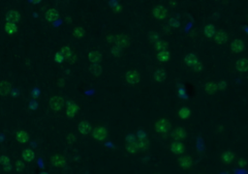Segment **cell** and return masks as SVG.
<instances>
[{"label": "cell", "instance_id": "7402d4cb", "mask_svg": "<svg viewBox=\"0 0 248 174\" xmlns=\"http://www.w3.org/2000/svg\"><path fill=\"white\" fill-rule=\"evenodd\" d=\"M178 162H180V165L181 167L183 168H189L192 167V159L189 157V156H184V157H181L178 160Z\"/></svg>", "mask_w": 248, "mask_h": 174}, {"label": "cell", "instance_id": "d4e9b609", "mask_svg": "<svg viewBox=\"0 0 248 174\" xmlns=\"http://www.w3.org/2000/svg\"><path fill=\"white\" fill-rule=\"evenodd\" d=\"M168 42L165 40H159V41H157V42L154 44V48L155 50H157L158 52H163V50H167L168 48Z\"/></svg>", "mask_w": 248, "mask_h": 174}, {"label": "cell", "instance_id": "3957f363", "mask_svg": "<svg viewBox=\"0 0 248 174\" xmlns=\"http://www.w3.org/2000/svg\"><path fill=\"white\" fill-rule=\"evenodd\" d=\"M198 63H199V59H198V56L195 53H189L185 55L183 58V64L187 69L192 70Z\"/></svg>", "mask_w": 248, "mask_h": 174}, {"label": "cell", "instance_id": "484cf974", "mask_svg": "<svg viewBox=\"0 0 248 174\" xmlns=\"http://www.w3.org/2000/svg\"><path fill=\"white\" fill-rule=\"evenodd\" d=\"M156 58L161 63L167 62V61H169V59H170V52H169L168 50H163V52H159L157 53V55H156Z\"/></svg>", "mask_w": 248, "mask_h": 174}, {"label": "cell", "instance_id": "f35d334b", "mask_svg": "<svg viewBox=\"0 0 248 174\" xmlns=\"http://www.w3.org/2000/svg\"><path fill=\"white\" fill-rule=\"evenodd\" d=\"M0 163H1L3 167H6L11 163V161H10V158L7 155H1L0 156Z\"/></svg>", "mask_w": 248, "mask_h": 174}, {"label": "cell", "instance_id": "cb8c5ba5", "mask_svg": "<svg viewBox=\"0 0 248 174\" xmlns=\"http://www.w3.org/2000/svg\"><path fill=\"white\" fill-rule=\"evenodd\" d=\"M88 58L93 64H98L101 61V59H102V54L99 52H95V50H94V52H89Z\"/></svg>", "mask_w": 248, "mask_h": 174}, {"label": "cell", "instance_id": "c3c4849f", "mask_svg": "<svg viewBox=\"0 0 248 174\" xmlns=\"http://www.w3.org/2000/svg\"><path fill=\"white\" fill-rule=\"evenodd\" d=\"M126 140H127V143H130V142H135V141H136L133 136H128V137H127V138H126Z\"/></svg>", "mask_w": 248, "mask_h": 174}, {"label": "cell", "instance_id": "d590c367", "mask_svg": "<svg viewBox=\"0 0 248 174\" xmlns=\"http://www.w3.org/2000/svg\"><path fill=\"white\" fill-rule=\"evenodd\" d=\"M169 25H170L171 27H173V28H178L180 26V20H178L176 17H172L170 19H169Z\"/></svg>", "mask_w": 248, "mask_h": 174}, {"label": "cell", "instance_id": "277c9868", "mask_svg": "<svg viewBox=\"0 0 248 174\" xmlns=\"http://www.w3.org/2000/svg\"><path fill=\"white\" fill-rule=\"evenodd\" d=\"M125 78H126V81L128 83L136 84V83H138L139 81L141 80V76L136 70H131V71H128L126 73Z\"/></svg>", "mask_w": 248, "mask_h": 174}, {"label": "cell", "instance_id": "83f0119b", "mask_svg": "<svg viewBox=\"0 0 248 174\" xmlns=\"http://www.w3.org/2000/svg\"><path fill=\"white\" fill-rule=\"evenodd\" d=\"M89 72L95 77H98L102 74V67L99 64H92L89 66Z\"/></svg>", "mask_w": 248, "mask_h": 174}, {"label": "cell", "instance_id": "7bdbcfd3", "mask_svg": "<svg viewBox=\"0 0 248 174\" xmlns=\"http://www.w3.org/2000/svg\"><path fill=\"white\" fill-rule=\"evenodd\" d=\"M63 59H64V56H63V54L61 52H57L55 54V61H56V62L61 63L63 61Z\"/></svg>", "mask_w": 248, "mask_h": 174}, {"label": "cell", "instance_id": "4dcf8cb0", "mask_svg": "<svg viewBox=\"0 0 248 174\" xmlns=\"http://www.w3.org/2000/svg\"><path fill=\"white\" fill-rule=\"evenodd\" d=\"M125 148H126V150L129 153H131V154H135V153H137L139 151V148H138V145H137V141L127 143V144L125 145Z\"/></svg>", "mask_w": 248, "mask_h": 174}, {"label": "cell", "instance_id": "6da1fadb", "mask_svg": "<svg viewBox=\"0 0 248 174\" xmlns=\"http://www.w3.org/2000/svg\"><path fill=\"white\" fill-rule=\"evenodd\" d=\"M155 130L159 134H167L171 129V123L166 118H161L155 123Z\"/></svg>", "mask_w": 248, "mask_h": 174}, {"label": "cell", "instance_id": "2e32d148", "mask_svg": "<svg viewBox=\"0 0 248 174\" xmlns=\"http://www.w3.org/2000/svg\"><path fill=\"white\" fill-rule=\"evenodd\" d=\"M22 157H23V161H25L27 162H30L35 159V153L30 148H25L22 153Z\"/></svg>", "mask_w": 248, "mask_h": 174}, {"label": "cell", "instance_id": "ba28073f", "mask_svg": "<svg viewBox=\"0 0 248 174\" xmlns=\"http://www.w3.org/2000/svg\"><path fill=\"white\" fill-rule=\"evenodd\" d=\"M227 41H228V34L222 29L217 30L214 35V42L218 45H222L226 43Z\"/></svg>", "mask_w": 248, "mask_h": 174}, {"label": "cell", "instance_id": "60d3db41", "mask_svg": "<svg viewBox=\"0 0 248 174\" xmlns=\"http://www.w3.org/2000/svg\"><path fill=\"white\" fill-rule=\"evenodd\" d=\"M203 69H204V66H203V64L199 61V63L196 64L195 67H194L192 70H193L194 72H196V73H202V72H203Z\"/></svg>", "mask_w": 248, "mask_h": 174}, {"label": "cell", "instance_id": "ac0fdd59", "mask_svg": "<svg viewBox=\"0 0 248 174\" xmlns=\"http://www.w3.org/2000/svg\"><path fill=\"white\" fill-rule=\"evenodd\" d=\"M16 138L21 144H24V143H27L29 141V135L25 131H18L16 135Z\"/></svg>", "mask_w": 248, "mask_h": 174}, {"label": "cell", "instance_id": "bcb514c9", "mask_svg": "<svg viewBox=\"0 0 248 174\" xmlns=\"http://www.w3.org/2000/svg\"><path fill=\"white\" fill-rule=\"evenodd\" d=\"M18 95H19V90H18V89H17V88L12 89V91H11V96H13V97H18Z\"/></svg>", "mask_w": 248, "mask_h": 174}, {"label": "cell", "instance_id": "11a10c76", "mask_svg": "<svg viewBox=\"0 0 248 174\" xmlns=\"http://www.w3.org/2000/svg\"><path fill=\"white\" fill-rule=\"evenodd\" d=\"M40 174H48V172H45V171H42Z\"/></svg>", "mask_w": 248, "mask_h": 174}, {"label": "cell", "instance_id": "ee69618b", "mask_svg": "<svg viewBox=\"0 0 248 174\" xmlns=\"http://www.w3.org/2000/svg\"><path fill=\"white\" fill-rule=\"evenodd\" d=\"M239 166L240 167H246V165H247V161H246V159H243V158H241V159H240L239 160Z\"/></svg>", "mask_w": 248, "mask_h": 174}, {"label": "cell", "instance_id": "1f68e13d", "mask_svg": "<svg viewBox=\"0 0 248 174\" xmlns=\"http://www.w3.org/2000/svg\"><path fill=\"white\" fill-rule=\"evenodd\" d=\"M191 114V112H190V109L186 107H183L180 108V110L178 111V115H180V117L181 119H187L188 117L190 116Z\"/></svg>", "mask_w": 248, "mask_h": 174}, {"label": "cell", "instance_id": "b9f144b4", "mask_svg": "<svg viewBox=\"0 0 248 174\" xmlns=\"http://www.w3.org/2000/svg\"><path fill=\"white\" fill-rule=\"evenodd\" d=\"M216 84H217V88H218V89H221V90L225 89L226 86H227V83L225 82V80H222V79L218 81V82H217Z\"/></svg>", "mask_w": 248, "mask_h": 174}, {"label": "cell", "instance_id": "603a6c76", "mask_svg": "<svg viewBox=\"0 0 248 174\" xmlns=\"http://www.w3.org/2000/svg\"><path fill=\"white\" fill-rule=\"evenodd\" d=\"M153 78H154V80L158 81V82H162V81H164L165 78H166V72H165V70L157 69L154 72V74H153Z\"/></svg>", "mask_w": 248, "mask_h": 174}, {"label": "cell", "instance_id": "ffe728a7", "mask_svg": "<svg viewBox=\"0 0 248 174\" xmlns=\"http://www.w3.org/2000/svg\"><path fill=\"white\" fill-rule=\"evenodd\" d=\"M78 132L83 135H88L91 132V126L87 121H82L78 124Z\"/></svg>", "mask_w": 248, "mask_h": 174}, {"label": "cell", "instance_id": "74e56055", "mask_svg": "<svg viewBox=\"0 0 248 174\" xmlns=\"http://www.w3.org/2000/svg\"><path fill=\"white\" fill-rule=\"evenodd\" d=\"M61 53L63 54L64 58H66L67 60L69 59V57H70L72 55V52H71V48L69 47H63L61 48Z\"/></svg>", "mask_w": 248, "mask_h": 174}, {"label": "cell", "instance_id": "30bf717a", "mask_svg": "<svg viewBox=\"0 0 248 174\" xmlns=\"http://www.w3.org/2000/svg\"><path fill=\"white\" fill-rule=\"evenodd\" d=\"M12 89H13L12 84L8 80L0 81V95L1 96H7L9 94H11Z\"/></svg>", "mask_w": 248, "mask_h": 174}, {"label": "cell", "instance_id": "8992f818", "mask_svg": "<svg viewBox=\"0 0 248 174\" xmlns=\"http://www.w3.org/2000/svg\"><path fill=\"white\" fill-rule=\"evenodd\" d=\"M92 136L95 139H97L99 141H103L107 137V130L104 127L98 126V127L94 128V130L92 131Z\"/></svg>", "mask_w": 248, "mask_h": 174}, {"label": "cell", "instance_id": "4316f807", "mask_svg": "<svg viewBox=\"0 0 248 174\" xmlns=\"http://www.w3.org/2000/svg\"><path fill=\"white\" fill-rule=\"evenodd\" d=\"M78 109V106L75 103H73V102H70L69 105H68V108H67V115H68V117L72 118L73 116H75Z\"/></svg>", "mask_w": 248, "mask_h": 174}, {"label": "cell", "instance_id": "f546056e", "mask_svg": "<svg viewBox=\"0 0 248 174\" xmlns=\"http://www.w3.org/2000/svg\"><path fill=\"white\" fill-rule=\"evenodd\" d=\"M5 30L6 32L10 35H13V34H16L18 32V27L15 23H12V22H7L6 25H5Z\"/></svg>", "mask_w": 248, "mask_h": 174}, {"label": "cell", "instance_id": "836d02e7", "mask_svg": "<svg viewBox=\"0 0 248 174\" xmlns=\"http://www.w3.org/2000/svg\"><path fill=\"white\" fill-rule=\"evenodd\" d=\"M137 145H138L139 150H146L147 147H148V140H147V138L139 139L137 141Z\"/></svg>", "mask_w": 248, "mask_h": 174}, {"label": "cell", "instance_id": "f1b7e54d", "mask_svg": "<svg viewBox=\"0 0 248 174\" xmlns=\"http://www.w3.org/2000/svg\"><path fill=\"white\" fill-rule=\"evenodd\" d=\"M217 84L210 81V82H207L205 85V91L206 92L207 94H214L215 92L217 91Z\"/></svg>", "mask_w": 248, "mask_h": 174}, {"label": "cell", "instance_id": "9a60e30c", "mask_svg": "<svg viewBox=\"0 0 248 174\" xmlns=\"http://www.w3.org/2000/svg\"><path fill=\"white\" fill-rule=\"evenodd\" d=\"M19 17H21V16H19V14H18V12L17 11V10H10V11L6 15L7 22L16 23L19 20Z\"/></svg>", "mask_w": 248, "mask_h": 174}, {"label": "cell", "instance_id": "e0dca14e", "mask_svg": "<svg viewBox=\"0 0 248 174\" xmlns=\"http://www.w3.org/2000/svg\"><path fill=\"white\" fill-rule=\"evenodd\" d=\"M204 33H205V36L208 39H211L212 37H214V35L216 33L214 24H212V23L205 24V26L204 27Z\"/></svg>", "mask_w": 248, "mask_h": 174}, {"label": "cell", "instance_id": "44dd1931", "mask_svg": "<svg viewBox=\"0 0 248 174\" xmlns=\"http://www.w3.org/2000/svg\"><path fill=\"white\" fill-rule=\"evenodd\" d=\"M235 158V154L232 151H226L221 155V160L225 163H231Z\"/></svg>", "mask_w": 248, "mask_h": 174}, {"label": "cell", "instance_id": "f6af8a7d", "mask_svg": "<svg viewBox=\"0 0 248 174\" xmlns=\"http://www.w3.org/2000/svg\"><path fill=\"white\" fill-rule=\"evenodd\" d=\"M67 139H68V141L70 142V143H73V142H75V141L77 140V137H76L74 134H71V135H69V136H68Z\"/></svg>", "mask_w": 248, "mask_h": 174}, {"label": "cell", "instance_id": "e575fe53", "mask_svg": "<svg viewBox=\"0 0 248 174\" xmlns=\"http://www.w3.org/2000/svg\"><path fill=\"white\" fill-rule=\"evenodd\" d=\"M148 39H149V41L151 43H153V44H155L157 41H159L160 40V35L158 34L157 32H155V31H151V32H149L148 33Z\"/></svg>", "mask_w": 248, "mask_h": 174}, {"label": "cell", "instance_id": "ab89813d", "mask_svg": "<svg viewBox=\"0 0 248 174\" xmlns=\"http://www.w3.org/2000/svg\"><path fill=\"white\" fill-rule=\"evenodd\" d=\"M15 166H16V170L18 172H23V169H24V162L23 161H21V160L17 161Z\"/></svg>", "mask_w": 248, "mask_h": 174}, {"label": "cell", "instance_id": "8fae6325", "mask_svg": "<svg viewBox=\"0 0 248 174\" xmlns=\"http://www.w3.org/2000/svg\"><path fill=\"white\" fill-rule=\"evenodd\" d=\"M235 69L240 73H247L248 72V59L246 58H240L236 61L235 63Z\"/></svg>", "mask_w": 248, "mask_h": 174}, {"label": "cell", "instance_id": "9c48e42d", "mask_svg": "<svg viewBox=\"0 0 248 174\" xmlns=\"http://www.w3.org/2000/svg\"><path fill=\"white\" fill-rule=\"evenodd\" d=\"M115 45L121 48H125L130 45V38L126 35H118L115 39Z\"/></svg>", "mask_w": 248, "mask_h": 174}, {"label": "cell", "instance_id": "7c38bea8", "mask_svg": "<svg viewBox=\"0 0 248 174\" xmlns=\"http://www.w3.org/2000/svg\"><path fill=\"white\" fill-rule=\"evenodd\" d=\"M171 136H172L174 140L180 141V140H183L186 137V132L182 128H176V129H175L172 132Z\"/></svg>", "mask_w": 248, "mask_h": 174}, {"label": "cell", "instance_id": "8d00e7d4", "mask_svg": "<svg viewBox=\"0 0 248 174\" xmlns=\"http://www.w3.org/2000/svg\"><path fill=\"white\" fill-rule=\"evenodd\" d=\"M111 52H112V54H113L114 56L119 57V56H121V54H122V48L119 47H117V46L113 47L112 49H111Z\"/></svg>", "mask_w": 248, "mask_h": 174}, {"label": "cell", "instance_id": "d6a6232c", "mask_svg": "<svg viewBox=\"0 0 248 174\" xmlns=\"http://www.w3.org/2000/svg\"><path fill=\"white\" fill-rule=\"evenodd\" d=\"M84 34H85V31H84V29L83 27L78 26V27H76V28L73 30V36H75V37L78 38V39H82V38H84Z\"/></svg>", "mask_w": 248, "mask_h": 174}, {"label": "cell", "instance_id": "f5cc1de1", "mask_svg": "<svg viewBox=\"0 0 248 174\" xmlns=\"http://www.w3.org/2000/svg\"><path fill=\"white\" fill-rule=\"evenodd\" d=\"M119 11H121V6H117L115 8V12H119Z\"/></svg>", "mask_w": 248, "mask_h": 174}, {"label": "cell", "instance_id": "d6986e66", "mask_svg": "<svg viewBox=\"0 0 248 174\" xmlns=\"http://www.w3.org/2000/svg\"><path fill=\"white\" fill-rule=\"evenodd\" d=\"M45 17H46V19L48 20V22H55L56 19H58L59 14L55 9H49L46 12Z\"/></svg>", "mask_w": 248, "mask_h": 174}, {"label": "cell", "instance_id": "7dc6e473", "mask_svg": "<svg viewBox=\"0 0 248 174\" xmlns=\"http://www.w3.org/2000/svg\"><path fill=\"white\" fill-rule=\"evenodd\" d=\"M138 137H139V139H144V138H146V136H145V132H142V131H140V132H139V134H138Z\"/></svg>", "mask_w": 248, "mask_h": 174}, {"label": "cell", "instance_id": "f907efd6", "mask_svg": "<svg viewBox=\"0 0 248 174\" xmlns=\"http://www.w3.org/2000/svg\"><path fill=\"white\" fill-rule=\"evenodd\" d=\"M4 167V170L6 171V172H9L10 170L12 169V167H11V165H8V166H6V167Z\"/></svg>", "mask_w": 248, "mask_h": 174}, {"label": "cell", "instance_id": "681fc988", "mask_svg": "<svg viewBox=\"0 0 248 174\" xmlns=\"http://www.w3.org/2000/svg\"><path fill=\"white\" fill-rule=\"evenodd\" d=\"M69 61H70L71 63H73V62H75V60H76V54L75 53H72V55L69 57V59H68Z\"/></svg>", "mask_w": 248, "mask_h": 174}, {"label": "cell", "instance_id": "5b68a950", "mask_svg": "<svg viewBox=\"0 0 248 174\" xmlns=\"http://www.w3.org/2000/svg\"><path fill=\"white\" fill-rule=\"evenodd\" d=\"M152 14H153L155 18L160 19V20H164V19H166V17L168 16V11H167V9L163 5H158V6H156L153 9Z\"/></svg>", "mask_w": 248, "mask_h": 174}, {"label": "cell", "instance_id": "5bb4252c", "mask_svg": "<svg viewBox=\"0 0 248 174\" xmlns=\"http://www.w3.org/2000/svg\"><path fill=\"white\" fill-rule=\"evenodd\" d=\"M171 150L175 153V155H181L185 151V147L182 144V142L175 140L171 144Z\"/></svg>", "mask_w": 248, "mask_h": 174}, {"label": "cell", "instance_id": "db71d44e", "mask_svg": "<svg viewBox=\"0 0 248 174\" xmlns=\"http://www.w3.org/2000/svg\"><path fill=\"white\" fill-rule=\"evenodd\" d=\"M32 2L34 4H38V3H40L41 2V0H32Z\"/></svg>", "mask_w": 248, "mask_h": 174}, {"label": "cell", "instance_id": "7a4b0ae2", "mask_svg": "<svg viewBox=\"0 0 248 174\" xmlns=\"http://www.w3.org/2000/svg\"><path fill=\"white\" fill-rule=\"evenodd\" d=\"M49 107L54 111H60L64 107V100L60 96H53L49 100Z\"/></svg>", "mask_w": 248, "mask_h": 174}, {"label": "cell", "instance_id": "4fadbf2b", "mask_svg": "<svg viewBox=\"0 0 248 174\" xmlns=\"http://www.w3.org/2000/svg\"><path fill=\"white\" fill-rule=\"evenodd\" d=\"M51 163L55 167H62L66 165V160L61 155H53L51 158Z\"/></svg>", "mask_w": 248, "mask_h": 174}, {"label": "cell", "instance_id": "52a82bcc", "mask_svg": "<svg viewBox=\"0 0 248 174\" xmlns=\"http://www.w3.org/2000/svg\"><path fill=\"white\" fill-rule=\"evenodd\" d=\"M231 49L232 52L235 53H240L242 52L245 49V45L243 43V41L240 39H235L231 43Z\"/></svg>", "mask_w": 248, "mask_h": 174}, {"label": "cell", "instance_id": "816d5d0a", "mask_svg": "<svg viewBox=\"0 0 248 174\" xmlns=\"http://www.w3.org/2000/svg\"><path fill=\"white\" fill-rule=\"evenodd\" d=\"M65 22H67L68 23H70V22H72V18H71V17H70V16H67V17H65Z\"/></svg>", "mask_w": 248, "mask_h": 174}]
</instances>
